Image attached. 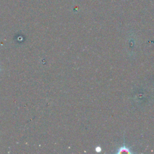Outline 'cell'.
Instances as JSON below:
<instances>
[{"instance_id": "7a4b0ae2", "label": "cell", "mask_w": 154, "mask_h": 154, "mask_svg": "<svg viewBox=\"0 0 154 154\" xmlns=\"http://www.w3.org/2000/svg\"><path fill=\"white\" fill-rule=\"evenodd\" d=\"M101 151H102V149H101V147L97 146V147H96V151L97 152H100Z\"/></svg>"}, {"instance_id": "3957f363", "label": "cell", "mask_w": 154, "mask_h": 154, "mask_svg": "<svg viewBox=\"0 0 154 154\" xmlns=\"http://www.w3.org/2000/svg\"><path fill=\"white\" fill-rule=\"evenodd\" d=\"M0 71H1V68H0Z\"/></svg>"}, {"instance_id": "6da1fadb", "label": "cell", "mask_w": 154, "mask_h": 154, "mask_svg": "<svg viewBox=\"0 0 154 154\" xmlns=\"http://www.w3.org/2000/svg\"><path fill=\"white\" fill-rule=\"evenodd\" d=\"M122 153H129V154H132L134 153V152L132 151V149L129 148V147L127 146L125 144V140H124V142H123V144L119 147L117 149V152L116 153L117 154H120Z\"/></svg>"}]
</instances>
